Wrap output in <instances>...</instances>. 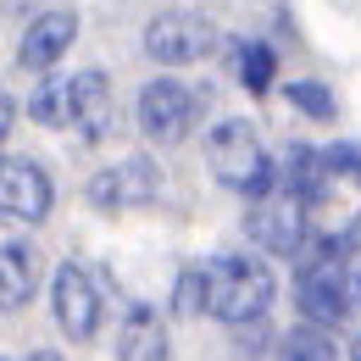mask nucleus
I'll list each match as a JSON object with an SVG mask.
<instances>
[{"label":"nucleus","instance_id":"7ed1b4c3","mask_svg":"<svg viewBox=\"0 0 361 361\" xmlns=\"http://www.w3.org/2000/svg\"><path fill=\"white\" fill-rule=\"evenodd\" d=\"M206 167H212V178L223 183V189H233V195H262V189L278 183L267 150H262V139H256V128H250L245 117H223V123L206 134Z\"/></svg>","mask_w":361,"mask_h":361},{"label":"nucleus","instance_id":"9d476101","mask_svg":"<svg viewBox=\"0 0 361 361\" xmlns=\"http://www.w3.org/2000/svg\"><path fill=\"white\" fill-rule=\"evenodd\" d=\"M156 189H161V173L134 156V161H123V167H111V173H100L90 183V200L100 212H123V206H145V200H156Z\"/></svg>","mask_w":361,"mask_h":361},{"label":"nucleus","instance_id":"4468645a","mask_svg":"<svg viewBox=\"0 0 361 361\" xmlns=\"http://www.w3.org/2000/svg\"><path fill=\"white\" fill-rule=\"evenodd\" d=\"M106 123H111V84H106V73L84 67V73H78V111H73V128L100 139Z\"/></svg>","mask_w":361,"mask_h":361},{"label":"nucleus","instance_id":"39448f33","mask_svg":"<svg viewBox=\"0 0 361 361\" xmlns=\"http://www.w3.org/2000/svg\"><path fill=\"white\" fill-rule=\"evenodd\" d=\"M195 128V94L173 78H150L139 90V134L150 145H183Z\"/></svg>","mask_w":361,"mask_h":361},{"label":"nucleus","instance_id":"0eeeda50","mask_svg":"<svg viewBox=\"0 0 361 361\" xmlns=\"http://www.w3.org/2000/svg\"><path fill=\"white\" fill-rule=\"evenodd\" d=\"M50 200H56V189L39 161H28V156L0 161V223H45Z\"/></svg>","mask_w":361,"mask_h":361},{"label":"nucleus","instance_id":"1a4fd4ad","mask_svg":"<svg viewBox=\"0 0 361 361\" xmlns=\"http://www.w3.org/2000/svg\"><path fill=\"white\" fill-rule=\"evenodd\" d=\"M78 39V17L73 11H39L28 28H23V39H17V67H28V73H50L67 45Z\"/></svg>","mask_w":361,"mask_h":361},{"label":"nucleus","instance_id":"aec40b11","mask_svg":"<svg viewBox=\"0 0 361 361\" xmlns=\"http://www.w3.org/2000/svg\"><path fill=\"white\" fill-rule=\"evenodd\" d=\"M11 123H17V100L0 94V145H6V134H11Z\"/></svg>","mask_w":361,"mask_h":361},{"label":"nucleus","instance_id":"9b49d317","mask_svg":"<svg viewBox=\"0 0 361 361\" xmlns=\"http://www.w3.org/2000/svg\"><path fill=\"white\" fill-rule=\"evenodd\" d=\"M34 289H39V250L23 239H6L0 245V312L28 306Z\"/></svg>","mask_w":361,"mask_h":361},{"label":"nucleus","instance_id":"f257e3e1","mask_svg":"<svg viewBox=\"0 0 361 361\" xmlns=\"http://www.w3.org/2000/svg\"><path fill=\"white\" fill-rule=\"evenodd\" d=\"M200 272H206V317H217L228 328L262 322L278 295V278L262 256H217Z\"/></svg>","mask_w":361,"mask_h":361},{"label":"nucleus","instance_id":"dca6fc26","mask_svg":"<svg viewBox=\"0 0 361 361\" xmlns=\"http://www.w3.org/2000/svg\"><path fill=\"white\" fill-rule=\"evenodd\" d=\"M283 361H339V345H334V328L322 322H306L283 339Z\"/></svg>","mask_w":361,"mask_h":361},{"label":"nucleus","instance_id":"f8f14e48","mask_svg":"<svg viewBox=\"0 0 361 361\" xmlns=\"http://www.w3.org/2000/svg\"><path fill=\"white\" fill-rule=\"evenodd\" d=\"M117 361H167V322L150 312V306H134L117 328Z\"/></svg>","mask_w":361,"mask_h":361},{"label":"nucleus","instance_id":"6e6552de","mask_svg":"<svg viewBox=\"0 0 361 361\" xmlns=\"http://www.w3.org/2000/svg\"><path fill=\"white\" fill-rule=\"evenodd\" d=\"M245 233L272 256H300V245H306V200L289 195V189H283V200H262L245 217Z\"/></svg>","mask_w":361,"mask_h":361},{"label":"nucleus","instance_id":"6ab92c4d","mask_svg":"<svg viewBox=\"0 0 361 361\" xmlns=\"http://www.w3.org/2000/svg\"><path fill=\"white\" fill-rule=\"evenodd\" d=\"M289 100L300 111H312V117H334V94L322 90V84H289Z\"/></svg>","mask_w":361,"mask_h":361},{"label":"nucleus","instance_id":"423d86ee","mask_svg":"<svg viewBox=\"0 0 361 361\" xmlns=\"http://www.w3.org/2000/svg\"><path fill=\"white\" fill-rule=\"evenodd\" d=\"M50 312H56V328L73 345H90L100 334V295H94L84 267H73V262L56 267V278H50Z\"/></svg>","mask_w":361,"mask_h":361},{"label":"nucleus","instance_id":"ddd939ff","mask_svg":"<svg viewBox=\"0 0 361 361\" xmlns=\"http://www.w3.org/2000/svg\"><path fill=\"white\" fill-rule=\"evenodd\" d=\"M73 111H78V73L73 78H39L28 94V117L39 128H73Z\"/></svg>","mask_w":361,"mask_h":361},{"label":"nucleus","instance_id":"a211bd4d","mask_svg":"<svg viewBox=\"0 0 361 361\" xmlns=\"http://www.w3.org/2000/svg\"><path fill=\"white\" fill-rule=\"evenodd\" d=\"M195 312H206V272L200 267L178 278V317H195Z\"/></svg>","mask_w":361,"mask_h":361},{"label":"nucleus","instance_id":"4be33fe9","mask_svg":"<svg viewBox=\"0 0 361 361\" xmlns=\"http://www.w3.org/2000/svg\"><path fill=\"white\" fill-rule=\"evenodd\" d=\"M356 361H361V345H356Z\"/></svg>","mask_w":361,"mask_h":361},{"label":"nucleus","instance_id":"2eb2a0df","mask_svg":"<svg viewBox=\"0 0 361 361\" xmlns=\"http://www.w3.org/2000/svg\"><path fill=\"white\" fill-rule=\"evenodd\" d=\"M328 173H334V167H328V156H317L312 145H289V156H283V173H278V178H283L289 195L317 200V195H322V183H328Z\"/></svg>","mask_w":361,"mask_h":361},{"label":"nucleus","instance_id":"20e7f679","mask_svg":"<svg viewBox=\"0 0 361 361\" xmlns=\"http://www.w3.org/2000/svg\"><path fill=\"white\" fill-rule=\"evenodd\" d=\"M212 45H217V28L195 11H161L145 28V56L161 67H189V61L212 56Z\"/></svg>","mask_w":361,"mask_h":361},{"label":"nucleus","instance_id":"412c9836","mask_svg":"<svg viewBox=\"0 0 361 361\" xmlns=\"http://www.w3.org/2000/svg\"><path fill=\"white\" fill-rule=\"evenodd\" d=\"M28 361H61V356H56V350H34Z\"/></svg>","mask_w":361,"mask_h":361},{"label":"nucleus","instance_id":"f3484780","mask_svg":"<svg viewBox=\"0 0 361 361\" xmlns=\"http://www.w3.org/2000/svg\"><path fill=\"white\" fill-rule=\"evenodd\" d=\"M239 78L250 94H267L272 78H278V56L267 45H239Z\"/></svg>","mask_w":361,"mask_h":361},{"label":"nucleus","instance_id":"f03ea898","mask_svg":"<svg viewBox=\"0 0 361 361\" xmlns=\"http://www.w3.org/2000/svg\"><path fill=\"white\" fill-rule=\"evenodd\" d=\"M295 295H300L306 322L334 328V322H345V317H350V306H361V272L345 267V256H339V245H334V239H317L312 256H300Z\"/></svg>","mask_w":361,"mask_h":361}]
</instances>
